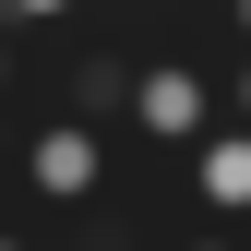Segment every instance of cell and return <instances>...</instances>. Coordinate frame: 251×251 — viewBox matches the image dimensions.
<instances>
[{
    "instance_id": "cell-7",
    "label": "cell",
    "mask_w": 251,
    "mask_h": 251,
    "mask_svg": "<svg viewBox=\"0 0 251 251\" xmlns=\"http://www.w3.org/2000/svg\"><path fill=\"white\" fill-rule=\"evenodd\" d=\"M0 251H24V239H12V227H0Z\"/></svg>"
},
{
    "instance_id": "cell-3",
    "label": "cell",
    "mask_w": 251,
    "mask_h": 251,
    "mask_svg": "<svg viewBox=\"0 0 251 251\" xmlns=\"http://www.w3.org/2000/svg\"><path fill=\"white\" fill-rule=\"evenodd\" d=\"M192 203H203V215H239V203H251V144H239V132H203V144H192Z\"/></svg>"
},
{
    "instance_id": "cell-5",
    "label": "cell",
    "mask_w": 251,
    "mask_h": 251,
    "mask_svg": "<svg viewBox=\"0 0 251 251\" xmlns=\"http://www.w3.org/2000/svg\"><path fill=\"white\" fill-rule=\"evenodd\" d=\"M72 0H0V24H60Z\"/></svg>"
},
{
    "instance_id": "cell-1",
    "label": "cell",
    "mask_w": 251,
    "mask_h": 251,
    "mask_svg": "<svg viewBox=\"0 0 251 251\" xmlns=\"http://www.w3.org/2000/svg\"><path fill=\"white\" fill-rule=\"evenodd\" d=\"M24 192L36 203H96L108 192V144H96V120H48V132H24Z\"/></svg>"
},
{
    "instance_id": "cell-4",
    "label": "cell",
    "mask_w": 251,
    "mask_h": 251,
    "mask_svg": "<svg viewBox=\"0 0 251 251\" xmlns=\"http://www.w3.org/2000/svg\"><path fill=\"white\" fill-rule=\"evenodd\" d=\"M120 84H132L120 60H84V72H72V108H60V120H108V108H120Z\"/></svg>"
},
{
    "instance_id": "cell-8",
    "label": "cell",
    "mask_w": 251,
    "mask_h": 251,
    "mask_svg": "<svg viewBox=\"0 0 251 251\" xmlns=\"http://www.w3.org/2000/svg\"><path fill=\"white\" fill-rule=\"evenodd\" d=\"M192 251H227V239H192Z\"/></svg>"
},
{
    "instance_id": "cell-6",
    "label": "cell",
    "mask_w": 251,
    "mask_h": 251,
    "mask_svg": "<svg viewBox=\"0 0 251 251\" xmlns=\"http://www.w3.org/2000/svg\"><path fill=\"white\" fill-rule=\"evenodd\" d=\"M0 96H12V24H0Z\"/></svg>"
},
{
    "instance_id": "cell-2",
    "label": "cell",
    "mask_w": 251,
    "mask_h": 251,
    "mask_svg": "<svg viewBox=\"0 0 251 251\" xmlns=\"http://www.w3.org/2000/svg\"><path fill=\"white\" fill-rule=\"evenodd\" d=\"M120 108H132L144 144H203V132H215V84L179 72V60H144V72L120 84Z\"/></svg>"
}]
</instances>
